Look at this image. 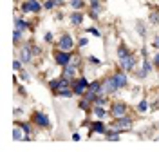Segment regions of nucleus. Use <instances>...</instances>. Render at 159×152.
I'll use <instances>...</instances> for the list:
<instances>
[{
	"label": "nucleus",
	"mask_w": 159,
	"mask_h": 152,
	"mask_svg": "<svg viewBox=\"0 0 159 152\" xmlns=\"http://www.w3.org/2000/svg\"><path fill=\"white\" fill-rule=\"evenodd\" d=\"M54 47H56V49H61V51L74 53V49H76V40L72 38V35H70V33H63L58 40H56Z\"/></svg>",
	"instance_id": "nucleus-1"
},
{
	"label": "nucleus",
	"mask_w": 159,
	"mask_h": 152,
	"mask_svg": "<svg viewBox=\"0 0 159 152\" xmlns=\"http://www.w3.org/2000/svg\"><path fill=\"white\" fill-rule=\"evenodd\" d=\"M132 123H134V120H132L129 114H127V116H121V118L112 120V123L109 125V129H112V131H118V132H129L130 129H132Z\"/></svg>",
	"instance_id": "nucleus-2"
},
{
	"label": "nucleus",
	"mask_w": 159,
	"mask_h": 152,
	"mask_svg": "<svg viewBox=\"0 0 159 152\" xmlns=\"http://www.w3.org/2000/svg\"><path fill=\"white\" fill-rule=\"evenodd\" d=\"M109 114H110L112 120L121 118V116H127V114H129V105H127L125 101H121V100L112 101V103L109 105Z\"/></svg>",
	"instance_id": "nucleus-3"
},
{
	"label": "nucleus",
	"mask_w": 159,
	"mask_h": 152,
	"mask_svg": "<svg viewBox=\"0 0 159 152\" xmlns=\"http://www.w3.org/2000/svg\"><path fill=\"white\" fill-rule=\"evenodd\" d=\"M119 91L118 83L114 80V76L109 74V76H105L103 80H101V92L99 94H103V96H112V94H116Z\"/></svg>",
	"instance_id": "nucleus-4"
},
{
	"label": "nucleus",
	"mask_w": 159,
	"mask_h": 152,
	"mask_svg": "<svg viewBox=\"0 0 159 152\" xmlns=\"http://www.w3.org/2000/svg\"><path fill=\"white\" fill-rule=\"evenodd\" d=\"M31 122H33V125H36L38 129H45V131H49L51 129L49 116H47L45 112H42V111H34L33 112V114H31Z\"/></svg>",
	"instance_id": "nucleus-5"
},
{
	"label": "nucleus",
	"mask_w": 159,
	"mask_h": 152,
	"mask_svg": "<svg viewBox=\"0 0 159 152\" xmlns=\"http://www.w3.org/2000/svg\"><path fill=\"white\" fill-rule=\"evenodd\" d=\"M70 58H72V53H69V51H61V49H56V47L52 51V60H54V63L60 65V67L69 65Z\"/></svg>",
	"instance_id": "nucleus-6"
},
{
	"label": "nucleus",
	"mask_w": 159,
	"mask_h": 152,
	"mask_svg": "<svg viewBox=\"0 0 159 152\" xmlns=\"http://www.w3.org/2000/svg\"><path fill=\"white\" fill-rule=\"evenodd\" d=\"M89 83L90 81L87 80L85 76H78V78H74V80H72V91H74V96L81 98V96L87 92V89H89Z\"/></svg>",
	"instance_id": "nucleus-7"
},
{
	"label": "nucleus",
	"mask_w": 159,
	"mask_h": 152,
	"mask_svg": "<svg viewBox=\"0 0 159 152\" xmlns=\"http://www.w3.org/2000/svg\"><path fill=\"white\" fill-rule=\"evenodd\" d=\"M43 9V4L40 2V0H25L24 4H22V13H34V15H38L40 11Z\"/></svg>",
	"instance_id": "nucleus-8"
},
{
	"label": "nucleus",
	"mask_w": 159,
	"mask_h": 152,
	"mask_svg": "<svg viewBox=\"0 0 159 152\" xmlns=\"http://www.w3.org/2000/svg\"><path fill=\"white\" fill-rule=\"evenodd\" d=\"M119 67H121L123 71H127V72H132L136 67H138V56H136L134 53H130L127 58L119 60Z\"/></svg>",
	"instance_id": "nucleus-9"
},
{
	"label": "nucleus",
	"mask_w": 159,
	"mask_h": 152,
	"mask_svg": "<svg viewBox=\"0 0 159 152\" xmlns=\"http://www.w3.org/2000/svg\"><path fill=\"white\" fill-rule=\"evenodd\" d=\"M89 136H94V134H107V131H109V125L103 122V120H94V122H90L89 123Z\"/></svg>",
	"instance_id": "nucleus-10"
},
{
	"label": "nucleus",
	"mask_w": 159,
	"mask_h": 152,
	"mask_svg": "<svg viewBox=\"0 0 159 152\" xmlns=\"http://www.w3.org/2000/svg\"><path fill=\"white\" fill-rule=\"evenodd\" d=\"M18 58L24 62L25 65L33 62L34 54H33V51H31V42H25V44H24V45H22V47L18 49Z\"/></svg>",
	"instance_id": "nucleus-11"
},
{
	"label": "nucleus",
	"mask_w": 159,
	"mask_h": 152,
	"mask_svg": "<svg viewBox=\"0 0 159 152\" xmlns=\"http://www.w3.org/2000/svg\"><path fill=\"white\" fill-rule=\"evenodd\" d=\"M112 76H114V80H116V83H118L119 91H121V89H125V87L129 85V74H127V71H123L121 67H119L118 71L112 72Z\"/></svg>",
	"instance_id": "nucleus-12"
},
{
	"label": "nucleus",
	"mask_w": 159,
	"mask_h": 152,
	"mask_svg": "<svg viewBox=\"0 0 159 152\" xmlns=\"http://www.w3.org/2000/svg\"><path fill=\"white\" fill-rule=\"evenodd\" d=\"M152 69H154V62H150L148 58H143V63H141V67L138 71V78H147L152 72Z\"/></svg>",
	"instance_id": "nucleus-13"
},
{
	"label": "nucleus",
	"mask_w": 159,
	"mask_h": 152,
	"mask_svg": "<svg viewBox=\"0 0 159 152\" xmlns=\"http://www.w3.org/2000/svg\"><path fill=\"white\" fill-rule=\"evenodd\" d=\"M78 71H80V67L69 63V65L61 67V76H65V78H69V80H74V78H78Z\"/></svg>",
	"instance_id": "nucleus-14"
},
{
	"label": "nucleus",
	"mask_w": 159,
	"mask_h": 152,
	"mask_svg": "<svg viewBox=\"0 0 159 152\" xmlns=\"http://www.w3.org/2000/svg\"><path fill=\"white\" fill-rule=\"evenodd\" d=\"M15 125H18L22 131L25 132V140H33V122H15Z\"/></svg>",
	"instance_id": "nucleus-15"
},
{
	"label": "nucleus",
	"mask_w": 159,
	"mask_h": 152,
	"mask_svg": "<svg viewBox=\"0 0 159 152\" xmlns=\"http://www.w3.org/2000/svg\"><path fill=\"white\" fill-rule=\"evenodd\" d=\"M83 18H85V13L83 11H72L69 15V22L72 24V25H81V22H83Z\"/></svg>",
	"instance_id": "nucleus-16"
},
{
	"label": "nucleus",
	"mask_w": 159,
	"mask_h": 152,
	"mask_svg": "<svg viewBox=\"0 0 159 152\" xmlns=\"http://www.w3.org/2000/svg\"><path fill=\"white\" fill-rule=\"evenodd\" d=\"M107 114H109V111H107V107H103V105H94V107H92V116H94L96 120H105Z\"/></svg>",
	"instance_id": "nucleus-17"
},
{
	"label": "nucleus",
	"mask_w": 159,
	"mask_h": 152,
	"mask_svg": "<svg viewBox=\"0 0 159 152\" xmlns=\"http://www.w3.org/2000/svg\"><path fill=\"white\" fill-rule=\"evenodd\" d=\"M31 27H33V25H31L27 20H24V18H20V16L15 18V29H20V31L25 33V31H31Z\"/></svg>",
	"instance_id": "nucleus-18"
},
{
	"label": "nucleus",
	"mask_w": 159,
	"mask_h": 152,
	"mask_svg": "<svg viewBox=\"0 0 159 152\" xmlns=\"http://www.w3.org/2000/svg\"><path fill=\"white\" fill-rule=\"evenodd\" d=\"M78 107L81 109V111H85V112H92L94 103H92V101H89V100H85V98L81 96V98H80V101H78Z\"/></svg>",
	"instance_id": "nucleus-19"
},
{
	"label": "nucleus",
	"mask_w": 159,
	"mask_h": 152,
	"mask_svg": "<svg viewBox=\"0 0 159 152\" xmlns=\"http://www.w3.org/2000/svg\"><path fill=\"white\" fill-rule=\"evenodd\" d=\"M60 6H63V0H45L43 2V9L45 11H51L54 7H60Z\"/></svg>",
	"instance_id": "nucleus-20"
},
{
	"label": "nucleus",
	"mask_w": 159,
	"mask_h": 152,
	"mask_svg": "<svg viewBox=\"0 0 159 152\" xmlns=\"http://www.w3.org/2000/svg\"><path fill=\"white\" fill-rule=\"evenodd\" d=\"M130 53H132V51H130L129 47L125 45V44H119V47H118V58H119V60L127 58V56H129Z\"/></svg>",
	"instance_id": "nucleus-21"
},
{
	"label": "nucleus",
	"mask_w": 159,
	"mask_h": 152,
	"mask_svg": "<svg viewBox=\"0 0 159 152\" xmlns=\"http://www.w3.org/2000/svg\"><path fill=\"white\" fill-rule=\"evenodd\" d=\"M13 140H25V132L22 131L18 125L13 127Z\"/></svg>",
	"instance_id": "nucleus-22"
},
{
	"label": "nucleus",
	"mask_w": 159,
	"mask_h": 152,
	"mask_svg": "<svg viewBox=\"0 0 159 152\" xmlns=\"http://www.w3.org/2000/svg\"><path fill=\"white\" fill-rule=\"evenodd\" d=\"M69 6L74 11H81L85 7V0H69Z\"/></svg>",
	"instance_id": "nucleus-23"
},
{
	"label": "nucleus",
	"mask_w": 159,
	"mask_h": 152,
	"mask_svg": "<svg viewBox=\"0 0 159 152\" xmlns=\"http://www.w3.org/2000/svg\"><path fill=\"white\" fill-rule=\"evenodd\" d=\"M136 111H138V114H145V112L148 111V100H145V98H143V100L138 103Z\"/></svg>",
	"instance_id": "nucleus-24"
},
{
	"label": "nucleus",
	"mask_w": 159,
	"mask_h": 152,
	"mask_svg": "<svg viewBox=\"0 0 159 152\" xmlns=\"http://www.w3.org/2000/svg\"><path fill=\"white\" fill-rule=\"evenodd\" d=\"M87 91H92V92H101V80H92L89 83V89Z\"/></svg>",
	"instance_id": "nucleus-25"
},
{
	"label": "nucleus",
	"mask_w": 159,
	"mask_h": 152,
	"mask_svg": "<svg viewBox=\"0 0 159 152\" xmlns=\"http://www.w3.org/2000/svg\"><path fill=\"white\" fill-rule=\"evenodd\" d=\"M22 35H24V31H20V29H15V31H13V44H15L16 47L22 44V38H24Z\"/></svg>",
	"instance_id": "nucleus-26"
},
{
	"label": "nucleus",
	"mask_w": 159,
	"mask_h": 152,
	"mask_svg": "<svg viewBox=\"0 0 159 152\" xmlns=\"http://www.w3.org/2000/svg\"><path fill=\"white\" fill-rule=\"evenodd\" d=\"M54 96H58V98H72V96H74V91H72V87H70V89H61V91H58Z\"/></svg>",
	"instance_id": "nucleus-27"
},
{
	"label": "nucleus",
	"mask_w": 159,
	"mask_h": 152,
	"mask_svg": "<svg viewBox=\"0 0 159 152\" xmlns=\"http://www.w3.org/2000/svg\"><path fill=\"white\" fill-rule=\"evenodd\" d=\"M70 63H72V65H76V67H81V63H83V58H81V54H80V53H72Z\"/></svg>",
	"instance_id": "nucleus-28"
},
{
	"label": "nucleus",
	"mask_w": 159,
	"mask_h": 152,
	"mask_svg": "<svg viewBox=\"0 0 159 152\" xmlns=\"http://www.w3.org/2000/svg\"><path fill=\"white\" fill-rule=\"evenodd\" d=\"M49 89H51V92L54 94V92L58 91V87H60V78H54V80H49Z\"/></svg>",
	"instance_id": "nucleus-29"
},
{
	"label": "nucleus",
	"mask_w": 159,
	"mask_h": 152,
	"mask_svg": "<svg viewBox=\"0 0 159 152\" xmlns=\"http://www.w3.org/2000/svg\"><path fill=\"white\" fill-rule=\"evenodd\" d=\"M148 18H150V24H154V25H156V24H159V9L157 11H156V9L152 11Z\"/></svg>",
	"instance_id": "nucleus-30"
},
{
	"label": "nucleus",
	"mask_w": 159,
	"mask_h": 152,
	"mask_svg": "<svg viewBox=\"0 0 159 152\" xmlns=\"http://www.w3.org/2000/svg\"><path fill=\"white\" fill-rule=\"evenodd\" d=\"M89 45V38H85V36H81L78 42H76V47L78 49H83V47H87Z\"/></svg>",
	"instance_id": "nucleus-31"
},
{
	"label": "nucleus",
	"mask_w": 159,
	"mask_h": 152,
	"mask_svg": "<svg viewBox=\"0 0 159 152\" xmlns=\"http://www.w3.org/2000/svg\"><path fill=\"white\" fill-rule=\"evenodd\" d=\"M89 7L90 9H96V11H101V2L99 0H89Z\"/></svg>",
	"instance_id": "nucleus-32"
},
{
	"label": "nucleus",
	"mask_w": 159,
	"mask_h": 152,
	"mask_svg": "<svg viewBox=\"0 0 159 152\" xmlns=\"http://www.w3.org/2000/svg\"><path fill=\"white\" fill-rule=\"evenodd\" d=\"M22 65H24V62L20 60H13V71H16V72H20L22 71Z\"/></svg>",
	"instance_id": "nucleus-33"
},
{
	"label": "nucleus",
	"mask_w": 159,
	"mask_h": 152,
	"mask_svg": "<svg viewBox=\"0 0 159 152\" xmlns=\"http://www.w3.org/2000/svg\"><path fill=\"white\" fill-rule=\"evenodd\" d=\"M31 51H33V54H34V58L42 54V47H40V45H36V44H31Z\"/></svg>",
	"instance_id": "nucleus-34"
},
{
	"label": "nucleus",
	"mask_w": 159,
	"mask_h": 152,
	"mask_svg": "<svg viewBox=\"0 0 159 152\" xmlns=\"http://www.w3.org/2000/svg\"><path fill=\"white\" fill-rule=\"evenodd\" d=\"M89 16L92 18V20H98V18H99V11H96V9H90V7H89Z\"/></svg>",
	"instance_id": "nucleus-35"
},
{
	"label": "nucleus",
	"mask_w": 159,
	"mask_h": 152,
	"mask_svg": "<svg viewBox=\"0 0 159 152\" xmlns=\"http://www.w3.org/2000/svg\"><path fill=\"white\" fill-rule=\"evenodd\" d=\"M136 27H138V33L141 35V36H145V35H147V29H145V25H143L141 22H138V25H136Z\"/></svg>",
	"instance_id": "nucleus-36"
},
{
	"label": "nucleus",
	"mask_w": 159,
	"mask_h": 152,
	"mask_svg": "<svg viewBox=\"0 0 159 152\" xmlns=\"http://www.w3.org/2000/svg\"><path fill=\"white\" fill-rule=\"evenodd\" d=\"M85 33H90V35H94V36H101V33H99L98 29H96V27H89V29H85Z\"/></svg>",
	"instance_id": "nucleus-37"
},
{
	"label": "nucleus",
	"mask_w": 159,
	"mask_h": 152,
	"mask_svg": "<svg viewBox=\"0 0 159 152\" xmlns=\"http://www.w3.org/2000/svg\"><path fill=\"white\" fill-rule=\"evenodd\" d=\"M43 40L47 42V44H52V40H54V35H52V33H45V36H43Z\"/></svg>",
	"instance_id": "nucleus-38"
},
{
	"label": "nucleus",
	"mask_w": 159,
	"mask_h": 152,
	"mask_svg": "<svg viewBox=\"0 0 159 152\" xmlns=\"http://www.w3.org/2000/svg\"><path fill=\"white\" fill-rule=\"evenodd\" d=\"M20 78H22V81H29L31 76L27 74V71H20Z\"/></svg>",
	"instance_id": "nucleus-39"
},
{
	"label": "nucleus",
	"mask_w": 159,
	"mask_h": 152,
	"mask_svg": "<svg viewBox=\"0 0 159 152\" xmlns=\"http://www.w3.org/2000/svg\"><path fill=\"white\" fill-rule=\"evenodd\" d=\"M89 62L90 63H94V65H101V60L96 58V56H89Z\"/></svg>",
	"instance_id": "nucleus-40"
},
{
	"label": "nucleus",
	"mask_w": 159,
	"mask_h": 152,
	"mask_svg": "<svg viewBox=\"0 0 159 152\" xmlns=\"http://www.w3.org/2000/svg\"><path fill=\"white\" fill-rule=\"evenodd\" d=\"M152 62H154V67H156V69H159V53H156V56L152 58Z\"/></svg>",
	"instance_id": "nucleus-41"
},
{
	"label": "nucleus",
	"mask_w": 159,
	"mask_h": 152,
	"mask_svg": "<svg viewBox=\"0 0 159 152\" xmlns=\"http://www.w3.org/2000/svg\"><path fill=\"white\" fill-rule=\"evenodd\" d=\"M152 47H154V49H159V36H156V38H154V42H152Z\"/></svg>",
	"instance_id": "nucleus-42"
},
{
	"label": "nucleus",
	"mask_w": 159,
	"mask_h": 152,
	"mask_svg": "<svg viewBox=\"0 0 159 152\" xmlns=\"http://www.w3.org/2000/svg\"><path fill=\"white\" fill-rule=\"evenodd\" d=\"M152 109H157L159 111V94H157V98H156V101H154V105H152Z\"/></svg>",
	"instance_id": "nucleus-43"
},
{
	"label": "nucleus",
	"mask_w": 159,
	"mask_h": 152,
	"mask_svg": "<svg viewBox=\"0 0 159 152\" xmlns=\"http://www.w3.org/2000/svg\"><path fill=\"white\" fill-rule=\"evenodd\" d=\"M72 140H74V141H80V140H81V136H80L78 132H74V134H72Z\"/></svg>",
	"instance_id": "nucleus-44"
},
{
	"label": "nucleus",
	"mask_w": 159,
	"mask_h": 152,
	"mask_svg": "<svg viewBox=\"0 0 159 152\" xmlns=\"http://www.w3.org/2000/svg\"><path fill=\"white\" fill-rule=\"evenodd\" d=\"M18 92L22 94V96H25V91H24V87H18Z\"/></svg>",
	"instance_id": "nucleus-45"
},
{
	"label": "nucleus",
	"mask_w": 159,
	"mask_h": 152,
	"mask_svg": "<svg viewBox=\"0 0 159 152\" xmlns=\"http://www.w3.org/2000/svg\"><path fill=\"white\" fill-rule=\"evenodd\" d=\"M157 131H159V123H157Z\"/></svg>",
	"instance_id": "nucleus-46"
}]
</instances>
